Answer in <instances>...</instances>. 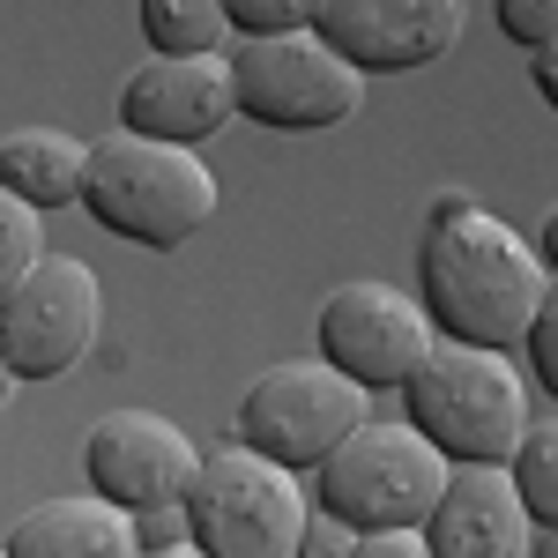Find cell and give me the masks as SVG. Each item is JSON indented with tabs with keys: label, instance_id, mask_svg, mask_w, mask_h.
<instances>
[{
	"label": "cell",
	"instance_id": "cell-1",
	"mask_svg": "<svg viewBox=\"0 0 558 558\" xmlns=\"http://www.w3.org/2000/svg\"><path fill=\"white\" fill-rule=\"evenodd\" d=\"M551 268L536 239H521L507 216H492L470 194H439L417 239V299L432 305L447 343L514 350L529 343L536 313L551 299Z\"/></svg>",
	"mask_w": 558,
	"mask_h": 558
},
{
	"label": "cell",
	"instance_id": "cell-2",
	"mask_svg": "<svg viewBox=\"0 0 558 558\" xmlns=\"http://www.w3.org/2000/svg\"><path fill=\"white\" fill-rule=\"evenodd\" d=\"M216 202H223L216 172L186 142H157V134H134V128H112L89 142L83 216L112 239H134L149 254H179L216 216Z\"/></svg>",
	"mask_w": 558,
	"mask_h": 558
},
{
	"label": "cell",
	"instance_id": "cell-3",
	"mask_svg": "<svg viewBox=\"0 0 558 558\" xmlns=\"http://www.w3.org/2000/svg\"><path fill=\"white\" fill-rule=\"evenodd\" d=\"M402 402H410V425L425 432L454 470L514 462L521 432L536 425L529 417V380L514 373V357L507 350H484V343H447V336L410 373Z\"/></svg>",
	"mask_w": 558,
	"mask_h": 558
},
{
	"label": "cell",
	"instance_id": "cell-4",
	"mask_svg": "<svg viewBox=\"0 0 558 558\" xmlns=\"http://www.w3.org/2000/svg\"><path fill=\"white\" fill-rule=\"evenodd\" d=\"M447 484H454V462L410 417H365L313 470V507H328L350 529H425Z\"/></svg>",
	"mask_w": 558,
	"mask_h": 558
},
{
	"label": "cell",
	"instance_id": "cell-5",
	"mask_svg": "<svg viewBox=\"0 0 558 558\" xmlns=\"http://www.w3.org/2000/svg\"><path fill=\"white\" fill-rule=\"evenodd\" d=\"M186 507H194V544L209 558H305V529H313L305 476L254 454L246 439L202 462Z\"/></svg>",
	"mask_w": 558,
	"mask_h": 558
},
{
	"label": "cell",
	"instance_id": "cell-6",
	"mask_svg": "<svg viewBox=\"0 0 558 558\" xmlns=\"http://www.w3.org/2000/svg\"><path fill=\"white\" fill-rule=\"evenodd\" d=\"M365 395L373 387L350 380L343 365H328V357H283V365H268V373L246 380L231 439H246L254 454L305 476L365 425Z\"/></svg>",
	"mask_w": 558,
	"mask_h": 558
},
{
	"label": "cell",
	"instance_id": "cell-7",
	"mask_svg": "<svg viewBox=\"0 0 558 558\" xmlns=\"http://www.w3.org/2000/svg\"><path fill=\"white\" fill-rule=\"evenodd\" d=\"M239 112L276 134H320L343 128L365 105V68H350L320 31H283V38H239Z\"/></svg>",
	"mask_w": 558,
	"mask_h": 558
},
{
	"label": "cell",
	"instance_id": "cell-8",
	"mask_svg": "<svg viewBox=\"0 0 558 558\" xmlns=\"http://www.w3.org/2000/svg\"><path fill=\"white\" fill-rule=\"evenodd\" d=\"M313 343L328 365H343L350 380H365L373 395L387 387H410V373L432 357L439 343V320L417 291L402 283H380V276H350L336 283L320 313H313Z\"/></svg>",
	"mask_w": 558,
	"mask_h": 558
},
{
	"label": "cell",
	"instance_id": "cell-9",
	"mask_svg": "<svg viewBox=\"0 0 558 558\" xmlns=\"http://www.w3.org/2000/svg\"><path fill=\"white\" fill-rule=\"evenodd\" d=\"M105 328V283L75 254H52L15 291H0V365L8 380H68Z\"/></svg>",
	"mask_w": 558,
	"mask_h": 558
},
{
	"label": "cell",
	"instance_id": "cell-10",
	"mask_svg": "<svg viewBox=\"0 0 558 558\" xmlns=\"http://www.w3.org/2000/svg\"><path fill=\"white\" fill-rule=\"evenodd\" d=\"M202 447L186 439V425L157 417V410H105L97 425L83 432V476L89 492L120 499V507H165V499H186L194 476H202Z\"/></svg>",
	"mask_w": 558,
	"mask_h": 558
},
{
	"label": "cell",
	"instance_id": "cell-11",
	"mask_svg": "<svg viewBox=\"0 0 558 558\" xmlns=\"http://www.w3.org/2000/svg\"><path fill=\"white\" fill-rule=\"evenodd\" d=\"M239 120V68L231 52H149L120 83V128L202 149Z\"/></svg>",
	"mask_w": 558,
	"mask_h": 558
},
{
	"label": "cell",
	"instance_id": "cell-12",
	"mask_svg": "<svg viewBox=\"0 0 558 558\" xmlns=\"http://www.w3.org/2000/svg\"><path fill=\"white\" fill-rule=\"evenodd\" d=\"M470 8L462 0H328L320 38L365 75H410L462 45Z\"/></svg>",
	"mask_w": 558,
	"mask_h": 558
},
{
	"label": "cell",
	"instance_id": "cell-13",
	"mask_svg": "<svg viewBox=\"0 0 558 558\" xmlns=\"http://www.w3.org/2000/svg\"><path fill=\"white\" fill-rule=\"evenodd\" d=\"M536 514L514 492V470L507 462H476V470H454L447 499L432 507L425 544L432 558H536Z\"/></svg>",
	"mask_w": 558,
	"mask_h": 558
},
{
	"label": "cell",
	"instance_id": "cell-14",
	"mask_svg": "<svg viewBox=\"0 0 558 558\" xmlns=\"http://www.w3.org/2000/svg\"><path fill=\"white\" fill-rule=\"evenodd\" d=\"M8 558H149V544L134 507L105 492H68L8 521Z\"/></svg>",
	"mask_w": 558,
	"mask_h": 558
},
{
	"label": "cell",
	"instance_id": "cell-15",
	"mask_svg": "<svg viewBox=\"0 0 558 558\" xmlns=\"http://www.w3.org/2000/svg\"><path fill=\"white\" fill-rule=\"evenodd\" d=\"M89 186V142L68 128H8L0 134V194L38 209H83Z\"/></svg>",
	"mask_w": 558,
	"mask_h": 558
},
{
	"label": "cell",
	"instance_id": "cell-16",
	"mask_svg": "<svg viewBox=\"0 0 558 558\" xmlns=\"http://www.w3.org/2000/svg\"><path fill=\"white\" fill-rule=\"evenodd\" d=\"M134 8H142L149 52H223L239 38L223 0H134Z\"/></svg>",
	"mask_w": 558,
	"mask_h": 558
},
{
	"label": "cell",
	"instance_id": "cell-17",
	"mask_svg": "<svg viewBox=\"0 0 558 558\" xmlns=\"http://www.w3.org/2000/svg\"><path fill=\"white\" fill-rule=\"evenodd\" d=\"M507 470H514V492L529 499L536 529H558V417L521 432V447H514Z\"/></svg>",
	"mask_w": 558,
	"mask_h": 558
},
{
	"label": "cell",
	"instance_id": "cell-18",
	"mask_svg": "<svg viewBox=\"0 0 558 558\" xmlns=\"http://www.w3.org/2000/svg\"><path fill=\"white\" fill-rule=\"evenodd\" d=\"M45 260H52V254H45V209H38V202L0 194V291L31 283Z\"/></svg>",
	"mask_w": 558,
	"mask_h": 558
},
{
	"label": "cell",
	"instance_id": "cell-19",
	"mask_svg": "<svg viewBox=\"0 0 558 558\" xmlns=\"http://www.w3.org/2000/svg\"><path fill=\"white\" fill-rule=\"evenodd\" d=\"M239 38H283V31H320L328 0H223Z\"/></svg>",
	"mask_w": 558,
	"mask_h": 558
},
{
	"label": "cell",
	"instance_id": "cell-20",
	"mask_svg": "<svg viewBox=\"0 0 558 558\" xmlns=\"http://www.w3.org/2000/svg\"><path fill=\"white\" fill-rule=\"evenodd\" d=\"M492 23L536 60L544 45H558V0H492Z\"/></svg>",
	"mask_w": 558,
	"mask_h": 558
},
{
	"label": "cell",
	"instance_id": "cell-21",
	"mask_svg": "<svg viewBox=\"0 0 558 558\" xmlns=\"http://www.w3.org/2000/svg\"><path fill=\"white\" fill-rule=\"evenodd\" d=\"M529 373L544 380V395L558 402V283H551V299H544V313H536V328H529Z\"/></svg>",
	"mask_w": 558,
	"mask_h": 558
},
{
	"label": "cell",
	"instance_id": "cell-22",
	"mask_svg": "<svg viewBox=\"0 0 558 558\" xmlns=\"http://www.w3.org/2000/svg\"><path fill=\"white\" fill-rule=\"evenodd\" d=\"M142 544L149 551H172V544H194V507L186 499H165V507H142Z\"/></svg>",
	"mask_w": 558,
	"mask_h": 558
},
{
	"label": "cell",
	"instance_id": "cell-23",
	"mask_svg": "<svg viewBox=\"0 0 558 558\" xmlns=\"http://www.w3.org/2000/svg\"><path fill=\"white\" fill-rule=\"evenodd\" d=\"M357 536H365V529H350V521H336L328 507H313V529H305V558H350V551H357Z\"/></svg>",
	"mask_w": 558,
	"mask_h": 558
},
{
	"label": "cell",
	"instance_id": "cell-24",
	"mask_svg": "<svg viewBox=\"0 0 558 558\" xmlns=\"http://www.w3.org/2000/svg\"><path fill=\"white\" fill-rule=\"evenodd\" d=\"M350 558H432V544L425 529H365Z\"/></svg>",
	"mask_w": 558,
	"mask_h": 558
},
{
	"label": "cell",
	"instance_id": "cell-25",
	"mask_svg": "<svg viewBox=\"0 0 558 558\" xmlns=\"http://www.w3.org/2000/svg\"><path fill=\"white\" fill-rule=\"evenodd\" d=\"M529 83L544 89V105H551V112H558V45H544V52L529 60Z\"/></svg>",
	"mask_w": 558,
	"mask_h": 558
},
{
	"label": "cell",
	"instance_id": "cell-26",
	"mask_svg": "<svg viewBox=\"0 0 558 558\" xmlns=\"http://www.w3.org/2000/svg\"><path fill=\"white\" fill-rule=\"evenodd\" d=\"M536 254H544V268L558 276V202L544 209V223H536Z\"/></svg>",
	"mask_w": 558,
	"mask_h": 558
},
{
	"label": "cell",
	"instance_id": "cell-27",
	"mask_svg": "<svg viewBox=\"0 0 558 558\" xmlns=\"http://www.w3.org/2000/svg\"><path fill=\"white\" fill-rule=\"evenodd\" d=\"M149 558H209L202 544H172V551H149Z\"/></svg>",
	"mask_w": 558,
	"mask_h": 558
},
{
	"label": "cell",
	"instance_id": "cell-28",
	"mask_svg": "<svg viewBox=\"0 0 558 558\" xmlns=\"http://www.w3.org/2000/svg\"><path fill=\"white\" fill-rule=\"evenodd\" d=\"M536 558H558V529H544V536H536Z\"/></svg>",
	"mask_w": 558,
	"mask_h": 558
}]
</instances>
